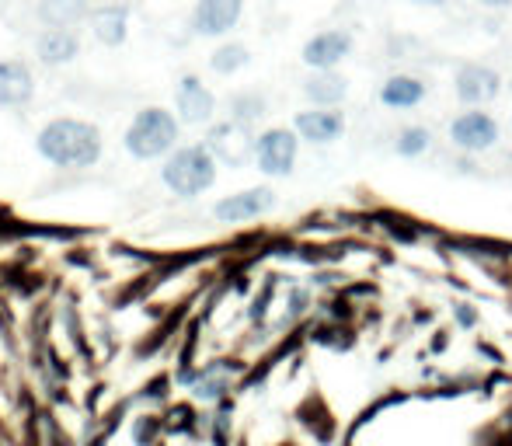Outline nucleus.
I'll return each mask as SVG.
<instances>
[{
    "instance_id": "1",
    "label": "nucleus",
    "mask_w": 512,
    "mask_h": 446,
    "mask_svg": "<svg viewBox=\"0 0 512 446\" xmlns=\"http://www.w3.org/2000/svg\"><path fill=\"white\" fill-rule=\"evenodd\" d=\"M35 150L56 168H91L102 157V129L84 119H53L39 129Z\"/></svg>"
},
{
    "instance_id": "2",
    "label": "nucleus",
    "mask_w": 512,
    "mask_h": 446,
    "mask_svg": "<svg viewBox=\"0 0 512 446\" xmlns=\"http://www.w3.org/2000/svg\"><path fill=\"white\" fill-rule=\"evenodd\" d=\"M161 178L175 196H203L206 189H213L216 182V154L203 143H192V147H175L168 154L161 168Z\"/></svg>"
},
{
    "instance_id": "3",
    "label": "nucleus",
    "mask_w": 512,
    "mask_h": 446,
    "mask_svg": "<svg viewBox=\"0 0 512 446\" xmlns=\"http://www.w3.org/2000/svg\"><path fill=\"white\" fill-rule=\"evenodd\" d=\"M178 122L168 109H140L133 115L126 129V150L136 161H157V157L171 154L178 147Z\"/></svg>"
},
{
    "instance_id": "4",
    "label": "nucleus",
    "mask_w": 512,
    "mask_h": 446,
    "mask_svg": "<svg viewBox=\"0 0 512 446\" xmlns=\"http://www.w3.org/2000/svg\"><path fill=\"white\" fill-rule=\"evenodd\" d=\"M300 133H293V129H269V133H262L255 140V161L258 168L265 171V175L272 178H283L293 171V164H297V150H300Z\"/></svg>"
},
{
    "instance_id": "5",
    "label": "nucleus",
    "mask_w": 512,
    "mask_h": 446,
    "mask_svg": "<svg viewBox=\"0 0 512 446\" xmlns=\"http://www.w3.org/2000/svg\"><path fill=\"white\" fill-rule=\"evenodd\" d=\"M244 14V0H196L192 7V32L203 39H220L237 28Z\"/></svg>"
},
{
    "instance_id": "6",
    "label": "nucleus",
    "mask_w": 512,
    "mask_h": 446,
    "mask_svg": "<svg viewBox=\"0 0 512 446\" xmlns=\"http://www.w3.org/2000/svg\"><path fill=\"white\" fill-rule=\"evenodd\" d=\"M349 53H352V35L342 32V28H324V32L310 35L304 42L300 60H304L310 70H335Z\"/></svg>"
},
{
    "instance_id": "7",
    "label": "nucleus",
    "mask_w": 512,
    "mask_h": 446,
    "mask_svg": "<svg viewBox=\"0 0 512 446\" xmlns=\"http://www.w3.org/2000/svg\"><path fill=\"white\" fill-rule=\"evenodd\" d=\"M450 140L457 143L460 150H471V154H481V150H492L495 140H499V126L488 112H464L450 122Z\"/></svg>"
},
{
    "instance_id": "8",
    "label": "nucleus",
    "mask_w": 512,
    "mask_h": 446,
    "mask_svg": "<svg viewBox=\"0 0 512 446\" xmlns=\"http://www.w3.org/2000/svg\"><path fill=\"white\" fill-rule=\"evenodd\" d=\"M175 105H178V119H182L185 126H203V122L213 119V112H216L213 91H209L196 74H185L182 81H178Z\"/></svg>"
},
{
    "instance_id": "9",
    "label": "nucleus",
    "mask_w": 512,
    "mask_h": 446,
    "mask_svg": "<svg viewBox=\"0 0 512 446\" xmlns=\"http://www.w3.org/2000/svg\"><path fill=\"white\" fill-rule=\"evenodd\" d=\"M272 206H276V192L272 189H248V192H237V196L220 199L213 206V217L220 223H244L269 213Z\"/></svg>"
},
{
    "instance_id": "10",
    "label": "nucleus",
    "mask_w": 512,
    "mask_h": 446,
    "mask_svg": "<svg viewBox=\"0 0 512 446\" xmlns=\"http://www.w3.org/2000/svg\"><path fill=\"white\" fill-rule=\"evenodd\" d=\"M453 84H457V98L467 105H485L502 91V77L485 63H464Z\"/></svg>"
},
{
    "instance_id": "11",
    "label": "nucleus",
    "mask_w": 512,
    "mask_h": 446,
    "mask_svg": "<svg viewBox=\"0 0 512 446\" xmlns=\"http://www.w3.org/2000/svg\"><path fill=\"white\" fill-rule=\"evenodd\" d=\"M35 95V74L25 60H0V109L28 105Z\"/></svg>"
},
{
    "instance_id": "12",
    "label": "nucleus",
    "mask_w": 512,
    "mask_h": 446,
    "mask_svg": "<svg viewBox=\"0 0 512 446\" xmlns=\"http://www.w3.org/2000/svg\"><path fill=\"white\" fill-rule=\"evenodd\" d=\"M35 53L46 67H67L81 53V39H77L74 28H46V32L35 39Z\"/></svg>"
},
{
    "instance_id": "13",
    "label": "nucleus",
    "mask_w": 512,
    "mask_h": 446,
    "mask_svg": "<svg viewBox=\"0 0 512 446\" xmlns=\"http://www.w3.org/2000/svg\"><path fill=\"white\" fill-rule=\"evenodd\" d=\"M297 133L310 143H335L345 133V115L335 109H310L297 115Z\"/></svg>"
},
{
    "instance_id": "14",
    "label": "nucleus",
    "mask_w": 512,
    "mask_h": 446,
    "mask_svg": "<svg viewBox=\"0 0 512 446\" xmlns=\"http://www.w3.org/2000/svg\"><path fill=\"white\" fill-rule=\"evenodd\" d=\"M91 32L102 46H122L129 35V7L122 4H105L98 11H91Z\"/></svg>"
},
{
    "instance_id": "15",
    "label": "nucleus",
    "mask_w": 512,
    "mask_h": 446,
    "mask_svg": "<svg viewBox=\"0 0 512 446\" xmlns=\"http://www.w3.org/2000/svg\"><path fill=\"white\" fill-rule=\"evenodd\" d=\"M209 150L223 161H244L248 154H255V143L244 133V122H227L209 133Z\"/></svg>"
},
{
    "instance_id": "16",
    "label": "nucleus",
    "mask_w": 512,
    "mask_h": 446,
    "mask_svg": "<svg viewBox=\"0 0 512 446\" xmlns=\"http://www.w3.org/2000/svg\"><path fill=\"white\" fill-rule=\"evenodd\" d=\"M91 18L88 0H39V21L46 28H74Z\"/></svg>"
},
{
    "instance_id": "17",
    "label": "nucleus",
    "mask_w": 512,
    "mask_h": 446,
    "mask_svg": "<svg viewBox=\"0 0 512 446\" xmlns=\"http://www.w3.org/2000/svg\"><path fill=\"white\" fill-rule=\"evenodd\" d=\"M422 98H425V84L408 74L387 77L384 88H380V102H384L387 109H415Z\"/></svg>"
},
{
    "instance_id": "18",
    "label": "nucleus",
    "mask_w": 512,
    "mask_h": 446,
    "mask_svg": "<svg viewBox=\"0 0 512 446\" xmlns=\"http://www.w3.org/2000/svg\"><path fill=\"white\" fill-rule=\"evenodd\" d=\"M345 91H349V84H345V77H338L335 70H317V74L304 84V95L314 105H324V109H335V105L345 98Z\"/></svg>"
},
{
    "instance_id": "19",
    "label": "nucleus",
    "mask_w": 512,
    "mask_h": 446,
    "mask_svg": "<svg viewBox=\"0 0 512 446\" xmlns=\"http://www.w3.org/2000/svg\"><path fill=\"white\" fill-rule=\"evenodd\" d=\"M251 63L248 49L241 46V42H227V46H220L213 56H209V67L216 70V74H237V70H244Z\"/></svg>"
},
{
    "instance_id": "20",
    "label": "nucleus",
    "mask_w": 512,
    "mask_h": 446,
    "mask_svg": "<svg viewBox=\"0 0 512 446\" xmlns=\"http://www.w3.org/2000/svg\"><path fill=\"white\" fill-rule=\"evenodd\" d=\"M429 143H432V133H429V129L408 126L405 133L398 136V154H401V157H418V154H425V150H429Z\"/></svg>"
},
{
    "instance_id": "21",
    "label": "nucleus",
    "mask_w": 512,
    "mask_h": 446,
    "mask_svg": "<svg viewBox=\"0 0 512 446\" xmlns=\"http://www.w3.org/2000/svg\"><path fill=\"white\" fill-rule=\"evenodd\" d=\"M265 112V102L258 95H237L234 98V119L237 122H251Z\"/></svg>"
},
{
    "instance_id": "22",
    "label": "nucleus",
    "mask_w": 512,
    "mask_h": 446,
    "mask_svg": "<svg viewBox=\"0 0 512 446\" xmlns=\"http://www.w3.org/2000/svg\"><path fill=\"white\" fill-rule=\"evenodd\" d=\"M481 4H485V7H495V11H499V7H512V0H481Z\"/></svg>"
},
{
    "instance_id": "23",
    "label": "nucleus",
    "mask_w": 512,
    "mask_h": 446,
    "mask_svg": "<svg viewBox=\"0 0 512 446\" xmlns=\"http://www.w3.org/2000/svg\"><path fill=\"white\" fill-rule=\"evenodd\" d=\"M411 4H418V7H443L446 0H411Z\"/></svg>"
}]
</instances>
